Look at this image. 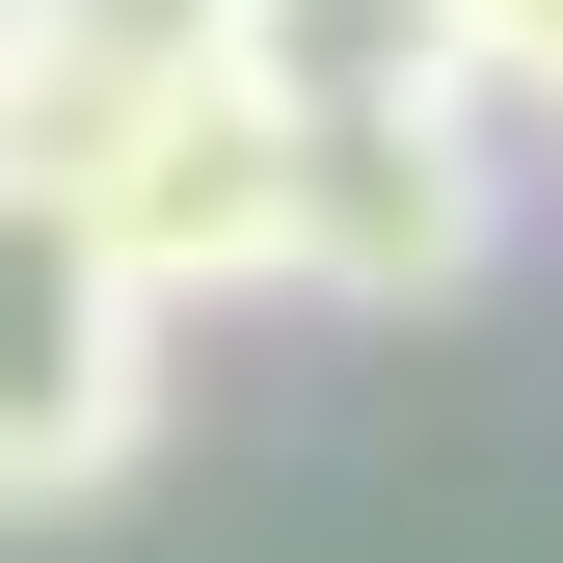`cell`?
<instances>
[{
  "label": "cell",
  "mask_w": 563,
  "mask_h": 563,
  "mask_svg": "<svg viewBox=\"0 0 563 563\" xmlns=\"http://www.w3.org/2000/svg\"><path fill=\"white\" fill-rule=\"evenodd\" d=\"M216 81L268 134H322V108H456V0H216Z\"/></svg>",
  "instance_id": "cell-5"
},
{
  "label": "cell",
  "mask_w": 563,
  "mask_h": 563,
  "mask_svg": "<svg viewBox=\"0 0 563 563\" xmlns=\"http://www.w3.org/2000/svg\"><path fill=\"white\" fill-rule=\"evenodd\" d=\"M483 242H510V162H483V108H322V134H296V268H268V296L430 322V296H483Z\"/></svg>",
  "instance_id": "cell-2"
},
{
  "label": "cell",
  "mask_w": 563,
  "mask_h": 563,
  "mask_svg": "<svg viewBox=\"0 0 563 563\" xmlns=\"http://www.w3.org/2000/svg\"><path fill=\"white\" fill-rule=\"evenodd\" d=\"M456 108H563V0H456Z\"/></svg>",
  "instance_id": "cell-6"
},
{
  "label": "cell",
  "mask_w": 563,
  "mask_h": 563,
  "mask_svg": "<svg viewBox=\"0 0 563 563\" xmlns=\"http://www.w3.org/2000/svg\"><path fill=\"white\" fill-rule=\"evenodd\" d=\"M0 54H27V0H0Z\"/></svg>",
  "instance_id": "cell-7"
},
{
  "label": "cell",
  "mask_w": 563,
  "mask_h": 563,
  "mask_svg": "<svg viewBox=\"0 0 563 563\" xmlns=\"http://www.w3.org/2000/svg\"><path fill=\"white\" fill-rule=\"evenodd\" d=\"M134 456H162V322L54 188H0V510H108Z\"/></svg>",
  "instance_id": "cell-1"
},
{
  "label": "cell",
  "mask_w": 563,
  "mask_h": 563,
  "mask_svg": "<svg viewBox=\"0 0 563 563\" xmlns=\"http://www.w3.org/2000/svg\"><path fill=\"white\" fill-rule=\"evenodd\" d=\"M216 81V0H27V54H0V188H81L134 108Z\"/></svg>",
  "instance_id": "cell-4"
},
{
  "label": "cell",
  "mask_w": 563,
  "mask_h": 563,
  "mask_svg": "<svg viewBox=\"0 0 563 563\" xmlns=\"http://www.w3.org/2000/svg\"><path fill=\"white\" fill-rule=\"evenodd\" d=\"M54 216L108 242V296L134 322H188V296H268V268H296V134H268L242 81H188V108H134L81 188H54Z\"/></svg>",
  "instance_id": "cell-3"
}]
</instances>
